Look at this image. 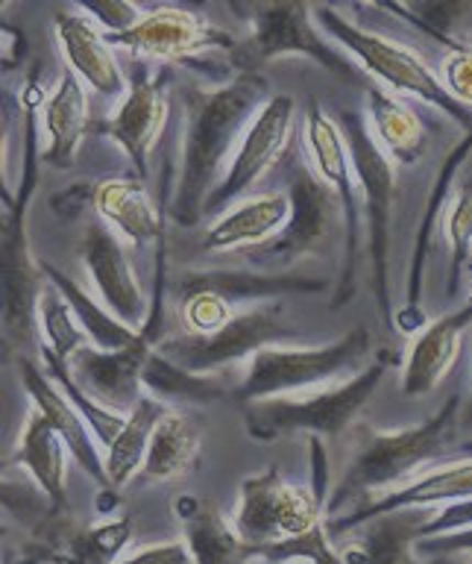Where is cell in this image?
I'll return each mask as SVG.
<instances>
[{"mask_svg":"<svg viewBox=\"0 0 472 564\" xmlns=\"http://www.w3.org/2000/svg\"><path fill=\"white\" fill-rule=\"evenodd\" d=\"M273 95L267 79L253 68H241L227 83L188 88L183 97V148L174 180V200L167 215L179 227H194L206 215V200L220 183L238 141Z\"/></svg>","mask_w":472,"mask_h":564,"instance_id":"1","label":"cell"},{"mask_svg":"<svg viewBox=\"0 0 472 564\" xmlns=\"http://www.w3.org/2000/svg\"><path fill=\"white\" fill-rule=\"evenodd\" d=\"M461 421V394H452L429 421L408 430L367 432L355 456L343 470L326 500V520L338 518L350 502L364 500L370 494H387L420 476V467L431 465L447 453Z\"/></svg>","mask_w":472,"mask_h":564,"instance_id":"2","label":"cell"},{"mask_svg":"<svg viewBox=\"0 0 472 564\" xmlns=\"http://www.w3.org/2000/svg\"><path fill=\"white\" fill-rule=\"evenodd\" d=\"M373 338L364 326H355L338 341L299 347V344H271L246 361L244 379L238 386V400L244 405L271 397H290L338 386L367 368Z\"/></svg>","mask_w":472,"mask_h":564,"instance_id":"3","label":"cell"},{"mask_svg":"<svg viewBox=\"0 0 472 564\" xmlns=\"http://www.w3.org/2000/svg\"><path fill=\"white\" fill-rule=\"evenodd\" d=\"M315 18L317 26L332 42L341 44V51L350 53L352 59L359 62V68L367 70L378 86L399 97H414L420 104L435 106L447 118L461 123L466 132L472 130V109L458 104L455 97H449L447 88L440 86L438 70L414 47L355 24L334 7H315Z\"/></svg>","mask_w":472,"mask_h":564,"instance_id":"4","label":"cell"},{"mask_svg":"<svg viewBox=\"0 0 472 564\" xmlns=\"http://www.w3.org/2000/svg\"><path fill=\"white\" fill-rule=\"evenodd\" d=\"M343 139L350 148L352 171L359 180L361 206L367 220V253L370 276H373V294H376L378 317L385 329H394V306H391V224H394L396 200V165L385 150L378 148L367 118L355 109L338 112Z\"/></svg>","mask_w":472,"mask_h":564,"instance_id":"5","label":"cell"},{"mask_svg":"<svg viewBox=\"0 0 472 564\" xmlns=\"http://www.w3.org/2000/svg\"><path fill=\"white\" fill-rule=\"evenodd\" d=\"M385 370V359H373L361 373L347 382H338V386L317 388L306 394L255 400V403L244 405L246 432L259 441L294 435V432H308L315 438L341 435L370 403V397L376 394Z\"/></svg>","mask_w":472,"mask_h":564,"instance_id":"6","label":"cell"},{"mask_svg":"<svg viewBox=\"0 0 472 564\" xmlns=\"http://www.w3.org/2000/svg\"><path fill=\"white\" fill-rule=\"evenodd\" d=\"M276 171L285 185L282 192L288 194L290 200L288 227L267 245L246 250L250 264L267 273H285V268L329 245L334 229L343 227L341 203L332 188L317 176L308 162V153L290 144Z\"/></svg>","mask_w":472,"mask_h":564,"instance_id":"7","label":"cell"},{"mask_svg":"<svg viewBox=\"0 0 472 564\" xmlns=\"http://www.w3.org/2000/svg\"><path fill=\"white\" fill-rule=\"evenodd\" d=\"M303 148L308 153V162L317 171V176L323 180L334 192L343 212V271L338 280V291L332 297V308H343V303H350L355 294V276H359V241H361V192L355 171H352V156L343 139L341 123L334 115H329L323 106L311 104L303 121Z\"/></svg>","mask_w":472,"mask_h":564,"instance_id":"8","label":"cell"},{"mask_svg":"<svg viewBox=\"0 0 472 564\" xmlns=\"http://www.w3.org/2000/svg\"><path fill=\"white\" fill-rule=\"evenodd\" d=\"M297 338V329H290L282 321L279 303H259L244 312H238L235 321L223 326L215 335H191V333H167L158 338L156 347L162 356L176 361L179 368L209 377L215 370L229 368L235 361H250L262 347L271 344H290Z\"/></svg>","mask_w":472,"mask_h":564,"instance_id":"9","label":"cell"},{"mask_svg":"<svg viewBox=\"0 0 472 564\" xmlns=\"http://www.w3.org/2000/svg\"><path fill=\"white\" fill-rule=\"evenodd\" d=\"M42 156L35 148L33 127L26 130L24 167H21V185L18 197H7V215H3V321L12 338H26L35 324V308L47 280H42V264L33 262L30 238H26V206L35 192L39 165Z\"/></svg>","mask_w":472,"mask_h":564,"instance_id":"10","label":"cell"},{"mask_svg":"<svg viewBox=\"0 0 472 564\" xmlns=\"http://www.w3.org/2000/svg\"><path fill=\"white\" fill-rule=\"evenodd\" d=\"M294 121H297V100L290 95H273L255 112L250 127L238 141L235 153L229 159L227 171L206 200L202 215H220L241 197H250L264 176L279 167L288 148L294 144Z\"/></svg>","mask_w":472,"mask_h":564,"instance_id":"11","label":"cell"},{"mask_svg":"<svg viewBox=\"0 0 472 564\" xmlns=\"http://www.w3.org/2000/svg\"><path fill=\"white\" fill-rule=\"evenodd\" d=\"M326 520L323 502L315 491L290 485L276 467L250 476L238 491L232 523L246 544L267 546L306 535Z\"/></svg>","mask_w":472,"mask_h":564,"instance_id":"12","label":"cell"},{"mask_svg":"<svg viewBox=\"0 0 472 564\" xmlns=\"http://www.w3.org/2000/svg\"><path fill=\"white\" fill-rule=\"evenodd\" d=\"M250 26L253 33L246 39V47H238L250 62L262 65L285 56H303L341 79H359V62L341 47H334L332 39L317 26L315 7L264 3L253 9Z\"/></svg>","mask_w":472,"mask_h":564,"instance_id":"13","label":"cell"},{"mask_svg":"<svg viewBox=\"0 0 472 564\" xmlns=\"http://www.w3.org/2000/svg\"><path fill=\"white\" fill-rule=\"evenodd\" d=\"M114 51H127L139 59H162L191 65L206 53L238 51L235 39L209 18L183 7L144 9L139 24L121 35H109Z\"/></svg>","mask_w":472,"mask_h":564,"instance_id":"14","label":"cell"},{"mask_svg":"<svg viewBox=\"0 0 472 564\" xmlns=\"http://www.w3.org/2000/svg\"><path fill=\"white\" fill-rule=\"evenodd\" d=\"M79 256L86 264L88 280L95 285L97 300L106 308H112L123 324L144 333L153 306L132 264L127 241L106 224H88L79 238Z\"/></svg>","mask_w":472,"mask_h":564,"instance_id":"15","label":"cell"},{"mask_svg":"<svg viewBox=\"0 0 472 564\" xmlns=\"http://www.w3.org/2000/svg\"><path fill=\"white\" fill-rule=\"evenodd\" d=\"M167 123L165 88L150 70L139 68L130 74V88L121 104L95 130L114 141L135 167V180H147L150 150L156 148Z\"/></svg>","mask_w":472,"mask_h":564,"instance_id":"16","label":"cell"},{"mask_svg":"<svg viewBox=\"0 0 472 564\" xmlns=\"http://www.w3.org/2000/svg\"><path fill=\"white\" fill-rule=\"evenodd\" d=\"M472 497V456L449 462V465H438L431 470H422L420 476H414L411 482L399 485L394 491L378 494L376 500L359 502V509H352L350 514H338V518L326 520V527L332 532V538L359 529L364 523L394 511L405 509H435V506H449V502H464Z\"/></svg>","mask_w":472,"mask_h":564,"instance_id":"17","label":"cell"},{"mask_svg":"<svg viewBox=\"0 0 472 564\" xmlns=\"http://www.w3.org/2000/svg\"><path fill=\"white\" fill-rule=\"evenodd\" d=\"M53 33L59 51L68 62V70L95 95L123 97L130 77L123 74L118 53L109 35L91 21L79 7H59L53 12Z\"/></svg>","mask_w":472,"mask_h":564,"instance_id":"18","label":"cell"},{"mask_svg":"<svg viewBox=\"0 0 472 564\" xmlns=\"http://www.w3.org/2000/svg\"><path fill=\"white\" fill-rule=\"evenodd\" d=\"M153 344L144 341L130 350H100L86 344L68 361L70 377L91 400L112 412L130 414L141 403L144 391V365Z\"/></svg>","mask_w":472,"mask_h":564,"instance_id":"19","label":"cell"},{"mask_svg":"<svg viewBox=\"0 0 472 564\" xmlns=\"http://www.w3.org/2000/svg\"><path fill=\"white\" fill-rule=\"evenodd\" d=\"M290 220V200L282 188L255 192L223 209L202 236V250L229 253V250H253L279 236Z\"/></svg>","mask_w":472,"mask_h":564,"instance_id":"20","label":"cell"},{"mask_svg":"<svg viewBox=\"0 0 472 564\" xmlns=\"http://www.w3.org/2000/svg\"><path fill=\"white\" fill-rule=\"evenodd\" d=\"M18 370H21V382H24V391L30 394V400H33L35 412H42L44 417L51 421L53 430L65 438L74 462H77L95 482H100L106 488V485H109V476H106L103 449H100V444H97L91 430H88V423L83 421V414L77 412V405L70 403L68 394H65V391L47 377V370L39 368L35 361L21 359L18 361Z\"/></svg>","mask_w":472,"mask_h":564,"instance_id":"21","label":"cell"},{"mask_svg":"<svg viewBox=\"0 0 472 564\" xmlns=\"http://www.w3.org/2000/svg\"><path fill=\"white\" fill-rule=\"evenodd\" d=\"M470 324L472 303L466 300L464 306L438 317V321H431L414 335L403 368L405 397H426L440 386V379L447 377L458 356H461V338H464Z\"/></svg>","mask_w":472,"mask_h":564,"instance_id":"22","label":"cell"},{"mask_svg":"<svg viewBox=\"0 0 472 564\" xmlns=\"http://www.w3.org/2000/svg\"><path fill=\"white\" fill-rule=\"evenodd\" d=\"M91 203L106 227L132 247H150L153 241H165V209L153 203L144 180L112 176L91 188Z\"/></svg>","mask_w":472,"mask_h":564,"instance_id":"23","label":"cell"},{"mask_svg":"<svg viewBox=\"0 0 472 564\" xmlns=\"http://www.w3.org/2000/svg\"><path fill=\"white\" fill-rule=\"evenodd\" d=\"M42 130L47 148L42 159L47 165L68 167L77 156L83 135L88 130V95L86 86L70 70H62L59 83L42 104Z\"/></svg>","mask_w":472,"mask_h":564,"instance_id":"24","label":"cell"},{"mask_svg":"<svg viewBox=\"0 0 472 564\" xmlns=\"http://www.w3.org/2000/svg\"><path fill=\"white\" fill-rule=\"evenodd\" d=\"M70 449L59 432L53 430L51 421L42 412H30L21 430L15 447V465H21L33 482L47 494L53 509H65V491H68V462Z\"/></svg>","mask_w":472,"mask_h":564,"instance_id":"25","label":"cell"},{"mask_svg":"<svg viewBox=\"0 0 472 564\" xmlns=\"http://www.w3.org/2000/svg\"><path fill=\"white\" fill-rule=\"evenodd\" d=\"M364 118L378 148L396 165H414L426 150V127L408 100L382 86H370L364 95Z\"/></svg>","mask_w":472,"mask_h":564,"instance_id":"26","label":"cell"},{"mask_svg":"<svg viewBox=\"0 0 472 564\" xmlns=\"http://www.w3.org/2000/svg\"><path fill=\"white\" fill-rule=\"evenodd\" d=\"M426 509H405L364 523L359 544L343 550V564H417V541Z\"/></svg>","mask_w":472,"mask_h":564,"instance_id":"27","label":"cell"},{"mask_svg":"<svg viewBox=\"0 0 472 564\" xmlns=\"http://www.w3.org/2000/svg\"><path fill=\"white\" fill-rule=\"evenodd\" d=\"M200 444L202 432L197 426V421H191L179 409H167L162 414V421L156 423V430H153L147 462H144L141 476L147 482H174V479H183L185 474H191L194 467H197Z\"/></svg>","mask_w":472,"mask_h":564,"instance_id":"28","label":"cell"},{"mask_svg":"<svg viewBox=\"0 0 472 564\" xmlns=\"http://www.w3.org/2000/svg\"><path fill=\"white\" fill-rule=\"evenodd\" d=\"M188 285H202L223 294L238 303H264V300H282L290 294H317L326 289V280L311 276H294V273H267V271H194L179 276Z\"/></svg>","mask_w":472,"mask_h":564,"instance_id":"29","label":"cell"},{"mask_svg":"<svg viewBox=\"0 0 472 564\" xmlns=\"http://www.w3.org/2000/svg\"><path fill=\"white\" fill-rule=\"evenodd\" d=\"M42 271L44 280L53 282L68 297L70 308H74V315H77L79 326H83V333L88 335V344H95L100 350H130V347H139V344L147 341L139 329L123 324L112 308H106L100 300L91 297L83 285L70 280L68 273H62L59 268H53L47 262H42Z\"/></svg>","mask_w":472,"mask_h":564,"instance_id":"30","label":"cell"},{"mask_svg":"<svg viewBox=\"0 0 472 564\" xmlns=\"http://www.w3.org/2000/svg\"><path fill=\"white\" fill-rule=\"evenodd\" d=\"M165 412L167 405L162 403V400L144 394L141 397V403L127 414L123 430L118 432V438L112 441V447L103 453L106 476H109V485H112V488H123V485H130L135 476H141L144 462H147L153 430H156V423L162 421V414Z\"/></svg>","mask_w":472,"mask_h":564,"instance_id":"31","label":"cell"},{"mask_svg":"<svg viewBox=\"0 0 472 564\" xmlns=\"http://www.w3.org/2000/svg\"><path fill=\"white\" fill-rule=\"evenodd\" d=\"M185 544L194 564H250L259 558L253 544H246L232 518H223L215 509H197L183 514Z\"/></svg>","mask_w":472,"mask_h":564,"instance_id":"32","label":"cell"},{"mask_svg":"<svg viewBox=\"0 0 472 564\" xmlns=\"http://www.w3.org/2000/svg\"><path fill=\"white\" fill-rule=\"evenodd\" d=\"M144 391H147L150 397L162 400L167 409L185 403L202 405L223 397V386H220L218 379L179 368L176 361L162 356L156 347L150 350L147 365H144Z\"/></svg>","mask_w":472,"mask_h":564,"instance_id":"33","label":"cell"},{"mask_svg":"<svg viewBox=\"0 0 472 564\" xmlns=\"http://www.w3.org/2000/svg\"><path fill=\"white\" fill-rule=\"evenodd\" d=\"M472 150V130L466 132V139L458 144L452 153L447 156L443 167H440L438 183H435V192L429 197V206H426V215H422L420 232H417V247H414L411 256V273H408V297H405V321L408 315H420V297H422V271H426V253H429L431 229H435V220H438L440 209L449 197V188H452V180H455V171L461 167L464 156Z\"/></svg>","mask_w":472,"mask_h":564,"instance_id":"34","label":"cell"},{"mask_svg":"<svg viewBox=\"0 0 472 564\" xmlns=\"http://www.w3.org/2000/svg\"><path fill=\"white\" fill-rule=\"evenodd\" d=\"M35 324H39V329H42V338H44L42 347H47V350L62 361L74 359V352L88 344V335L83 333V326H79L68 297H65L53 282L44 285L42 297H39Z\"/></svg>","mask_w":472,"mask_h":564,"instance_id":"35","label":"cell"},{"mask_svg":"<svg viewBox=\"0 0 472 564\" xmlns=\"http://www.w3.org/2000/svg\"><path fill=\"white\" fill-rule=\"evenodd\" d=\"M42 368L47 370V377L56 382V386L68 394V400L74 405H77V412L83 414V421L88 423V430H91V435H95V441L100 444V449H109L112 447V441L118 438V432L123 430V423H127V414L121 412H112V409H106V405H100L97 400H91V397L83 391V388L74 382V377H70V368L68 361L56 359L47 347H42Z\"/></svg>","mask_w":472,"mask_h":564,"instance_id":"36","label":"cell"},{"mask_svg":"<svg viewBox=\"0 0 472 564\" xmlns=\"http://www.w3.org/2000/svg\"><path fill=\"white\" fill-rule=\"evenodd\" d=\"M176 294H179V317H183L185 333L215 335L232 324L238 315L235 306L223 294L202 289V285H188V282L176 280Z\"/></svg>","mask_w":472,"mask_h":564,"instance_id":"37","label":"cell"},{"mask_svg":"<svg viewBox=\"0 0 472 564\" xmlns=\"http://www.w3.org/2000/svg\"><path fill=\"white\" fill-rule=\"evenodd\" d=\"M259 558L271 564H288V562H308V564H343V555L334 550L332 532L326 527H315L306 535L288 538V541H276V544L255 546Z\"/></svg>","mask_w":472,"mask_h":564,"instance_id":"38","label":"cell"},{"mask_svg":"<svg viewBox=\"0 0 472 564\" xmlns=\"http://www.w3.org/2000/svg\"><path fill=\"white\" fill-rule=\"evenodd\" d=\"M443 229H447L449 250H452V259H449V294H455L466 259L472 253V183L458 185L455 197L449 200Z\"/></svg>","mask_w":472,"mask_h":564,"instance_id":"39","label":"cell"},{"mask_svg":"<svg viewBox=\"0 0 472 564\" xmlns=\"http://www.w3.org/2000/svg\"><path fill=\"white\" fill-rule=\"evenodd\" d=\"M132 532L130 518L112 520V523H103L100 529H91L83 541L74 550V558H62V562L70 564H109L121 558V550L127 546Z\"/></svg>","mask_w":472,"mask_h":564,"instance_id":"40","label":"cell"},{"mask_svg":"<svg viewBox=\"0 0 472 564\" xmlns=\"http://www.w3.org/2000/svg\"><path fill=\"white\" fill-rule=\"evenodd\" d=\"M440 86L447 88L449 97L472 109V44H452L443 53L438 65Z\"/></svg>","mask_w":472,"mask_h":564,"instance_id":"41","label":"cell"},{"mask_svg":"<svg viewBox=\"0 0 472 564\" xmlns=\"http://www.w3.org/2000/svg\"><path fill=\"white\" fill-rule=\"evenodd\" d=\"M91 21H95L106 35H121L127 30L139 24V18L144 15V9L127 0H100V3H77Z\"/></svg>","mask_w":472,"mask_h":564,"instance_id":"42","label":"cell"},{"mask_svg":"<svg viewBox=\"0 0 472 564\" xmlns=\"http://www.w3.org/2000/svg\"><path fill=\"white\" fill-rule=\"evenodd\" d=\"M472 527V497L464 502H449V506H440L435 514H429V520L422 523L420 541L422 538L447 535V532H458V529Z\"/></svg>","mask_w":472,"mask_h":564,"instance_id":"43","label":"cell"},{"mask_svg":"<svg viewBox=\"0 0 472 564\" xmlns=\"http://www.w3.org/2000/svg\"><path fill=\"white\" fill-rule=\"evenodd\" d=\"M59 564H70L62 562ZM109 564H194L191 553H188V544L185 541H167V544H156L147 546V550H139V553L132 555H121L118 562Z\"/></svg>","mask_w":472,"mask_h":564,"instance_id":"44","label":"cell"},{"mask_svg":"<svg viewBox=\"0 0 472 564\" xmlns=\"http://www.w3.org/2000/svg\"><path fill=\"white\" fill-rule=\"evenodd\" d=\"M417 555H429V558H443V555H472V527L447 532V535L422 538L417 541Z\"/></svg>","mask_w":472,"mask_h":564,"instance_id":"45","label":"cell"},{"mask_svg":"<svg viewBox=\"0 0 472 564\" xmlns=\"http://www.w3.org/2000/svg\"><path fill=\"white\" fill-rule=\"evenodd\" d=\"M429 564H472V555H443V558H431Z\"/></svg>","mask_w":472,"mask_h":564,"instance_id":"46","label":"cell"},{"mask_svg":"<svg viewBox=\"0 0 472 564\" xmlns=\"http://www.w3.org/2000/svg\"><path fill=\"white\" fill-rule=\"evenodd\" d=\"M464 426H472V397H470V405H466V412H464Z\"/></svg>","mask_w":472,"mask_h":564,"instance_id":"47","label":"cell"},{"mask_svg":"<svg viewBox=\"0 0 472 564\" xmlns=\"http://www.w3.org/2000/svg\"><path fill=\"white\" fill-rule=\"evenodd\" d=\"M458 449H461V453H464V456H472V438H470V441H464V444H461V447H458Z\"/></svg>","mask_w":472,"mask_h":564,"instance_id":"48","label":"cell"},{"mask_svg":"<svg viewBox=\"0 0 472 564\" xmlns=\"http://www.w3.org/2000/svg\"><path fill=\"white\" fill-rule=\"evenodd\" d=\"M288 564H308V562H288Z\"/></svg>","mask_w":472,"mask_h":564,"instance_id":"49","label":"cell"},{"mask_svg":"<svg viewBox=\"0 0 472 564\" xmlns=\"http://www.w3.org/2000/svg\"><path fill=\"white\" fill-rule=\"evenodd\" d=\"M470 303H472V291H470Z\"/></svg>","mask_w":472,"mask_h":564,"instance_id":"50","label":"cell"}]
</instances>
